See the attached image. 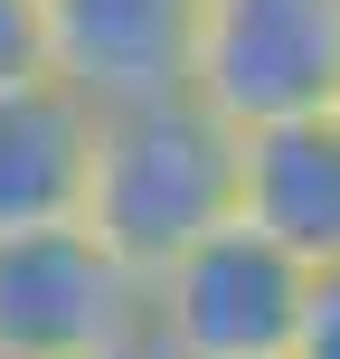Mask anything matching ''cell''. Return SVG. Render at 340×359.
<instances>
[{
  "mask_svg": "<svg viewBox=\"0 0 340 359\" xmlns=\"http://www.w3.org/2000/svg\"><path fill=\"white\" fill-rule=\"evenodd\" d=\"M189 95L217 123H293L340 104V0H198Z\"/></svg>",
  "mask_w": 340,
  "mask_h": 359,
  "instance_id": "cell-3",
  "label": "cell"
},
{
  "mask_svg": "<svg viewBox=\"0 0 340 359\" xmlns=\"http://www.w3.org/2000/svg\"><path fill=\"white\" fill-rule=\"evenodd\" d=\"M284 359H340V265H322L303 284V322H293Z\"/></svg>",
  "mask_w": 340,
  "mask_h": 359,
  "instance_id": "cell-8",
  "label": "cell"
},
{
  "mask_svg": "<svg viewBox=\"0 0 340 359\" xmlns=\"http://www.w3.org/2000/svg\"><path fill=\"white\" fill-rule=\"evenodd\" d=\"M86 359H161L151 341H114V350H86Z\"/></svg>",
  "mask_w": 340,
  "mask_h": 359,
  "instance_id": "cell-10",
  "label": "cell"
},
{
  "mask_svg": "<svg viewBox=\"0 0 340 359\" xmlns=\"http://www.w3.org/2000/svg\"><path fill=\"white\" fill-rule=\"evenodd\" d=\"M189 29H198V0H38L48 76H67L86 104L189 86Z\"/></svg>",
  "mask_w": 340,
  "mask_h": 359,
  "instance_id": "cell-5",
  "label": "cell"
},
{
  "mask_svg": "<svg viewBox=\"0 0 340 359\" xmlns=\"http://www.w3.org/2000/svg\"><path fill=\"white\" fill-rule=\"evenodd\" d=\"M95 180V104L67 76H29L0 95V236L86 227Z\"/></svg>",
  "mask_w": 340,
  "mask_h": 359,
  "instance_id": "cell-7",
  "label": "cell"
},
{
  "mask_svg": "<svg viewBox=\"0 0 340 359\" xmlns=\"http://www.w3.org/2000/svg\"><path fill=\"white\" fill-rule=\"evenodd\" d=\"M48 76V38H38V0H0V95Z\"/></svg>",
  "mask_w": 340,
  "mask_h": 359,
  "instance_id": "cell-9",
  "label": "cell"
},
{
  "mask_svg": "<svg viewBox=\"0 0 340 359\" xmlns=\"http://www.w3.org/2000/svg\"><path fill=\"white\" fill-rule=\"evenodd\" d=\"M236 217V123H217L189 86L95 104V180H86V227L151 274L189 236Z\"/></svg>",
  "mask_w": 340,
  "mask_h": 359,
  "instance_id": "cell-1",
  "label": "cell"
},
{
  "mask_svg": "<svg viewBox=\"0 0 340 359\" xmlns=\"http://www.w3.org/2000/svg\"><path fill=\"white\" fill-rule=\"evenodd\" d=\"M142 341V274L95 227L0 236V359H86Z\"/></svg>",
  "mask_w": 340,
  "mask_h": 359,
  "instance_id": "cell-4",
  "label": "cell"
},
{
  "mask_svg": "<svg viewBox=\"0 0 340 359\" xmlns=\"http://www.w3.org/2000/svg\"><path fill=\"white\" fill-rule=\"evenodd\" d=\"M236 227L284 246L303 274L340 265V104L236 133Z\"/></svg>",
  "mask_w": 340,
  "mask_h": 359,
  "instance_id": "cell-6",
  "label": "cell"
},
{
  "mask_svg": "<svg viewBox=\"0 0 340 359\" xmlns=\"http://www.w3.org/2000/svg\"><path fill=\"white\" fill-rule=\"evenodd\" d=\"M303 284L312 274L284 246L227 217L142 274V341L161 359H284L303 322Z\"/></svg>",
  "mask_w": 340,
  "mask_h": 359,
  "instance_id": "cell-2",
  "label": "cell"
}]
</instances>
